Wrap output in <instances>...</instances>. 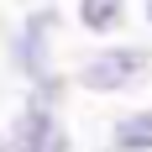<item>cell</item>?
Returning a JSON list of instances; mask_svg holds the SVG:
<instances>
[{"instance_id": "6da1fadb", "label": "cell", "mask_w": 152, "mask_h": 152, "mask_svg": "<svg viewBox=\"0 0 152 152\" xmlns=\"http://www.w3.org/2000/svg\"><path fill=\"white\" fill-rule=\"evenodd\" d=\"M58 31H63V5L58 0L26 5V11L5 26V68L21 79V89L47 84V79L63 74V63H58Z\"/></svg>"}, {"instance_id": "7a4b0ae2", "label": "cell", "mask_w": 152, "mask_h": 152, "mask_svg": "<svg viewBox=\"0 0 152 152\" xmlns=\"http://www.w3.org/2000/svg\"><path fill=\"white\" fill-rule=\"evenodd\" d=\"M152 79V42L137 37H115V42L89 47L84 58L74 63V89L94 94V100H115V94H131Z\"/></svg>"}, {"instance_id": "3957f363", "label": "cell", "mask_w": 152, "mask_h": 152, "mask_svg": "<svg viewBox=\"0 0 152 152\" xmlns=\"http://www.w3.org/2000/svg\"><path fill=\"white\" fill-rule=\"evenodd\" d=\"M5 147L11 152H74V131H68V115L53 105H37V100H16V110L5 115Z\"/></svg>"}, {"instance_id": "277c9868", "label": "cell", "mask_w": 152, "mask_h": 152, "mask_svg": "<svg viewBox=\"0 0 152 152\" xmlns=\"http://www.w3.org/2000/svg\"><path fill=\"white\" fill-rule=\"evenodd\" d=\"M74 21L94 42H115L131 26V0H74Z\"/></svg>"}, {"instance_id": "5b68a950", "label": "cell", "mask_w": 152, "mask_h": 152, "mask_svg": "<svg viewBox=\"0 0 152 152\" xmlns=\"http://www.w3.org/2000/svg\"><path fill=\"white\" fill-rule=\"evenodd\" d=\"M105 152H152V105H126L105 126Z\"/></svg>"}, {"instance_id": "8992f818", "label": "cell", "mask_w": 152, "mask_h": 152, "mask_svg": "<svg viewBox=\"0 0 152 152\" xmlns=\"http://www.w3.org/2000/svg\"><path fill=\"white\" fill-rule=\"evenodd\" d=\"M142 21H147V31H152V0H142Z\"/></svg>"}, {"instance_id": "52a82bcc", "label": "cell", "mask_w": 152, "mask_h": 152, "mask_svg": "<svg viewBox=\"0 0 152 152\" xmlns=\"http://www.w3.org/2000/svg\"><path fill=\"white\" fill-rule=\"evenodd\" d=\"M0 152H11V147H5V131H0Z\"/></svg>"}, {"instance_id": "ba28073f", "label": "cell", "mask_w": 152, "mask_h": 152, "mask_svg": "<svg viewBox=\"0 0 152 152\" xmlns=\"http://www.w3.org/2000/svg\"><path fill=\"white\" fill-rule=\"evenodd\" d=\"M94 152H105V142H100V147H94Z\"/></svg>"}]
</instances>
